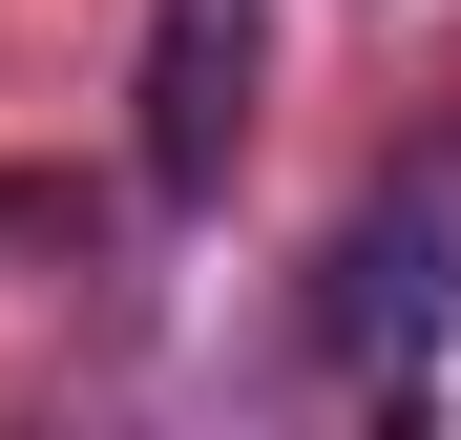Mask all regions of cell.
Here are the masks:
<instances>
[{"label":"cell","mask_w":461,"mask_h":440,"mask_svg":"<svg viewBox=\"0 0 461 440\" xmlns=\"http://www.w3.org/2000/svg\"><path fill=\"white\" fill-rule=\"evenodd\" d=\"M440 315H461V147H420V168L315 252V356L336 378H420Z\"/></svg>","instance_id":"6da1fadb"},{"label":"cell","mask_w":461,"mask_h":440,"mask_svg":"<svg viewBox=\"0 0 461 440\" xmlns=\"http://www.w3.org/2000/svg\"><path fill=\"white\" fill-rule=\"evenodd\" d=\"M252 63H273V0H147V85H126L147 210H210V189H230V147H252Z\"/></svg>","instance_id":"7a4b0ae2"}]
</instances>
